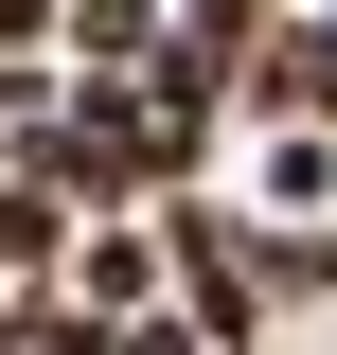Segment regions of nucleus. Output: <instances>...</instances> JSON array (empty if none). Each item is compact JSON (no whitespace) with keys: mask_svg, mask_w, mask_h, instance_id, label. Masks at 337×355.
Segmentation results:
<instances>
[{"mask_svg":"<svg viewBox=\"0 0 337 355\" xmlns=\"http://www.w3.org/2000/svg\"><path fill=\"white\" fill-rule=\"evenodd\" d=\"M142 53H160V0H71V71L89 89H125Z\"/></svg>","mask_w":337,"mask_h":355,"instance_id":"f257e3e1","label":"nucleus"},{"mask_svg":"<svg viewBox=\"0 0 337 355\" xmlns=\"http://www.w3.org/2000/svg\"><path fill=\"white\" fill-rule=\"evenodd\" d=\"M18 355H107V320H36V338H18Z\"/></svg>","mask_w":337,"mask_h":355,"instance_id":"39448f33","label":"nucleus"},{"mask_svg":"<svg viewBox=\"0 0 337 355\" xmlns=\"http://www.w3.org/2000/svg\"><path fill=\"white\" fill-rule=\"evenodd\" d=\"M18 338H36V320H18V302H0V355H18Z\"/></svg>","mask_w":337,"mask_h":355,"instance_id":"0eeeda50","label":"nucleus"},{"mask_svg":"<svg viewBox=\"0 0 337 355\" xmlns=\"http://www.w3.org/2000/svg\"><path fill=\"white\" fill-rule=\"evenodd\" d=\"M89 320H142V302H160V231H89Z\"/></svg>","mask_w":337,"mask_h":355,"instance_id":"f03ea898","label":"nucleus"},{"mask_svg":"<svg viewBox=\"0 0 337 355\" xmlns=\"http://www.w3.org/2000/svg\"><path fill=\"white\" fill-rule=\"evenodd\" d=\"M249 107H284V125H320V107H337V18L266 53V71H249Z\"/></svg>","mask_w":337,"mask_h":355,"instance_id":"7ed1b4c3","label":"nucleus"},{"mask_svg":"<svg viewBox=\"0 0 337 355\" xmlns=\"http://www.w3.org/2000/svg\"><path fill=\"white\" fill-rule=\"evenodd\" d=\"M231 18H249V0H196V53H213V36H231Z\"/></svg>","mask_w":337,"mask_h":355,"instance_id":"423d86ee","label":"nucleus"},{"mask_svg":"<svg viewBox=\"0 0 337 355\" xmlns=\"http://www.w3.org/2000/svg\"><path fill=\"white\" fill-rule=\"evenodd\" d=\"M53 249H71V196H36V178H0V284H36Z\"/></svg>","mask_w":337,"mask_h":355,"instance_id":"20e7f679","label":"nucleus"}]
</instances>
